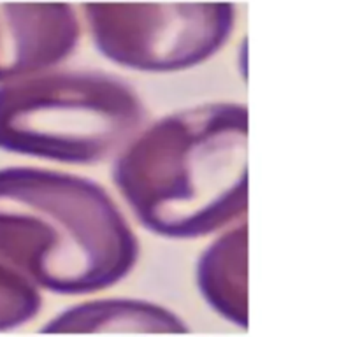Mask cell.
Listing matches in <instances>:
<instances>
[{"label":"cell","mask_w":360,"mask_h":337,"mask_svg":"<svg viewBox=\"0 0 360 337\" xmlns=\"http://www.w3.org/2000/svg\"><path fill=\"white\" fill-rule=\"evenodd\" d=\"M41 308L39 288L0 260V332H11L30 323Z\"/></svg>","instance_id":"8"},{"label":"cell","mask_w":360,"mask_h":337,"mask_svg":"<svg viewBox=\"0 0 360 337\" xmlns=\"http://www.w3.org/2000/svg\"><path fill=\"white\" fill-rule=\"evenodd\" d=\"M42 333H188L171 309L141 298H97L70 305L49 319Z\"/></svg>","instance_id":"7"},{"label":"cell","mask_w":360,"mask_h":337,"mask_svg":"<svg viewBox=\"0 0 360 337\" xmlns=\"http://www.w3.org/2000/svg\"><path fill=\"white\" fill-rule=\"evenodd\" d=\"M144 116L143 98L123 77L56 67L0 84V151L63 167L102 164Z\"/></svg>","instance_id":"3"},{"label":"cell","mask_w":360,"mask_h":337,"mask_svg":"<svg viewBox=\"0 0 360 337\" xmlns=\"http://www.w3.org/2000/svg\"><path fill=\"white\" fill-rule=\"evenodd\" d=\"M139 253L132 221L98 181L51 165L0 167V260L39 290H105Z\"/></svg>","instance_id":"2"},{"label":"cell","mask_w":360,"mask_h":337,"mask_svg":"<svg viewBox=\"0 0 360 337\" xmlns=\"http://www.w3.org/2000/svg\"><path fill=\"white\" fill-rule=\"evenodd\" d=\"M197 286L213 311L248 329V223L245 220L211 235L197 260Z\"/></svg>","instance_id":"6"},{"label":"cell","mask_w":360,"mask_h":337,"mask_svg":"<svg viewBox=\"0 0 360 337\" xmlns=\"http://www.w3.org/2000/svg\"><path fill=\"white\" fill-rule=\"evenodd\" d=\"M248 105L200 102L141 126L112 158V185L144 230L211 237L248 213Z\"/></svg>","instance_id":"1"},{"label":"cell","mask_w":360,"mask_h":337,"mask_svg":"<svg viewBox=\"0 0 360 337\" xmlns=\"http://www.w3.org/2000/svg\"><path fill=\"white\" fill-rule=\"evenodd\" d=\"M91 44L122 69L176 74L195 69L221 51L234 35L232 2L83 4Z\"/></svg>","instance_id":"4"},{"label":"cell","mask_w":360,"mask_h":337,"mask_svg":"<svg viewBox=\"0 0 360 337\" xmlns=\"http://www.w3.org/2000/svg\"><path fill=\"white\" fill-rule=\"evenodd\" d=\"M81 21L69 2H0V84L56 69L76 51Z\"/></svg>","instance_id":"5"}]
</instances>
